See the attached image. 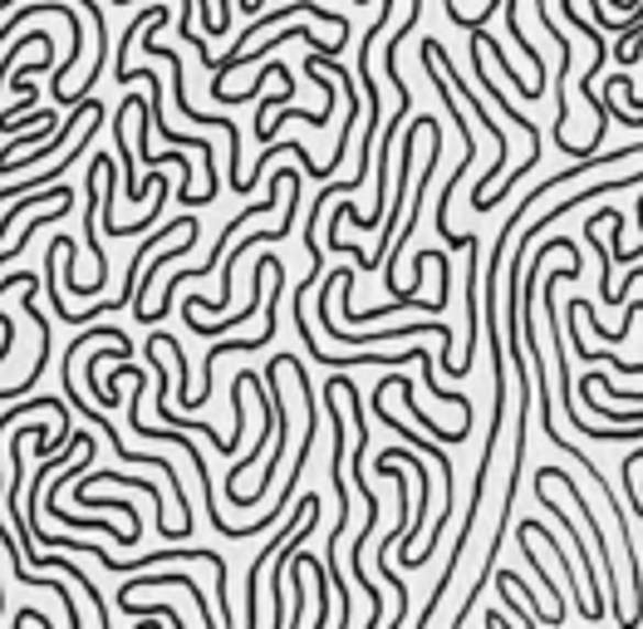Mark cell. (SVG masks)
I'll return each instance as SVG.
<instances>
[{
	"mask_svg": "<svg viewBox=\"0 0 643 629\" xmlns=\"http://www.w3.org/2000/svg\"><path fill=\"white\" fill-rule=\"evenodd\" d=\"M286 183H290V167H280V173L270 177V192H266V202L246 207V212H241V217H231V222H226V232H221V241L212 246V256H207V266H202V271H182V276H173V280H167L163 300H157V306L147 310V324H153V320H163V314H173V300H177V290H182V280L212 276V271H217V261H226V236H236V232H241V227H246V222H256V217H266L270 207H276V192H286Z\"/></svg>",
	"mask_w": 643,
	"mask_h": 629,
	"instance_id": "6da1fadb",
	"label": "cell"
},
{
	"mask_svg": "<svg viewBox=\"0 0 643 629\" xmlns=\"http://www.w3.org/2000/svg\"><path fill=\"white\" fill-rule=\"evenodd\" d=\"M133 591H187V600H197V620H202L207 629L217 625V615L207 610V600H202V591H197V581L187 571H147V575H138V581H129L119 591V600L123 595H133Z\"/></svg>",
	"mask_w": 643,
	"mask_h": 629,
	"instance_id": "7a4b0ae2",
	"label": "cell"
},
{
	"mask_svg": "<svg viewBox=\"0 0 643 629\" xmlns=\"http://www.w3.org/2000/svg\"><path fill=\"white\" fill-rule=\"evenodd\" d=\"M15 625H40V629H49V615H40V610H15Z\"/></svg>",
	"mask_w": 643,
	"mask_h": 629,
	"instance_id": "3957f363",
	"label": "cell"
}]
</instances>
